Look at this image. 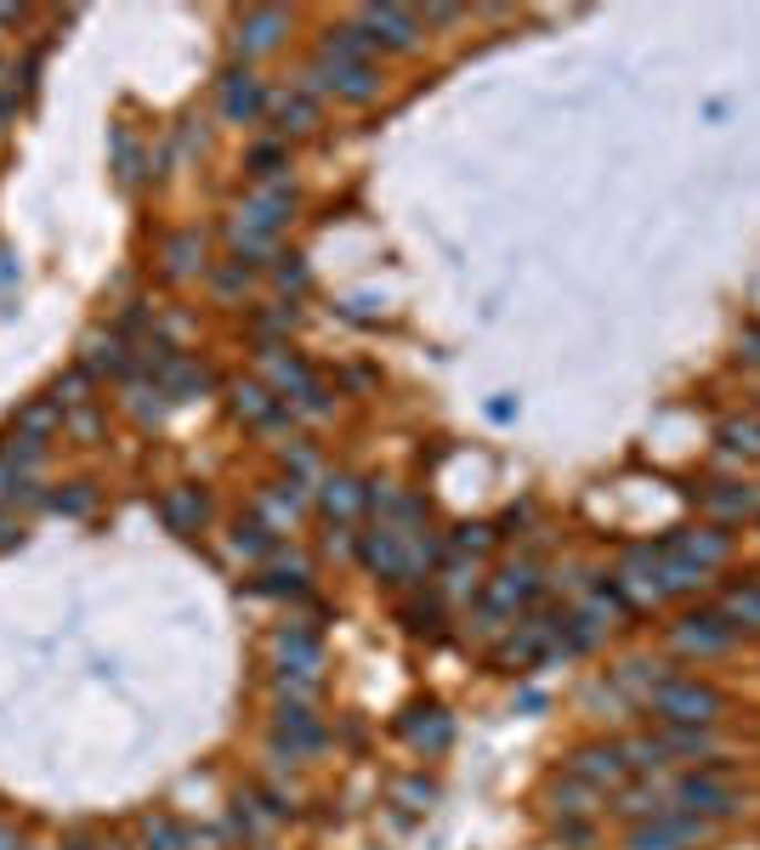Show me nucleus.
Wrapping results in <instances>:
<instances>
[{
    "mask_svg": "<svg viewBox=\"0 0 760 850\" xmlns=\"http://www.w3.org/2000/svg\"><path fill=\"white\" fill-rule=\"evenodd\" d=\"M284 160V147H256L250 154V165H256V176H273V165Z\"/></svg>",
    "mask_w": 760,
    "mask_h": 850,
    "instance_id": "obj_25",
    "label": "nucleus"
},
{
    "mask_svg": "<svg viewBox=\"0 0 760 850\" xmlns=\"http://www.w3.org/2000/svg\"><path fill=\"white\" fill-rule=\"evenodd\" d=\"M278 29H284V12H256V18L239 23V45L245 52H267V45L278 40Z\"/></svg>",
    "mask_w": 760,
    "mask_h": 850,
    "instance_id": "obj_14",
    "label": "nucleus"
},
{
    "mask_svg": "<svg viewBox=\"0 0 760 850\" xmlns=\"http://www.w3.org/2000/svg\"><path fill=\"white\" fill-rule=\"evenodd\" d=\"M721 448H732V454H760V420H727Z\"/></svg>",
    "mask_w": 760,
    "mask_h": 850,
    "instance_id": "obj_19",
    "label": "nucleus"
},
{
    "mask_svg": "<svg viewBox=\"0 0 760 850\" xmlns=\"http://www.w3.org/2000/svg\"><path fill=\"white\" fill-rule=\"evenodd\" d=\"M358 550H363V567H369V573H380V578H403V573H409V567H403V556H398V533H392V528L369 533Z\"/></svg>",
    "mask_w": 760,
    "mask_h": 850,
    "instance_id": "obj_9",
    "label": "nucleus"
},
{
    "mask_svg": "<svg viewBox=\"0 0 760 850\" xmlns=\"http://www.w3.org/2000/svg\"><path fill=\"white\" fill-rule=\"evenodd\" d=\"M749 358L760 363V329H749Z\"/></svg>",
    "mask_w": 760,
    "mask_h": 850,
    "instance_id": "obj_26",
    "label": "nucleus"
},
{
    "mask_svg": "<svg viewBox=\"0 0 760 850\" xmlns=\"http://www.w3.org/2000/svg\"><path fill=\"white\" fill-rule=\"evenodd\" d=\"M278 658L290 664V669H296L307 686H312V669H318V641H312L307 629H284V635H278ZM290 669H284V675H290Z\"/></svg>",
    "mask_w": 760,
    "mask_h": 850,
    "instance_id": "obj_10",
    "label": "nucleus"
},
{
    "mask_svg": "<svg viewBox=\"0 0 760 850\" xmlns=\"http://www.w3.org/2000/svg\"><path fill=\"white\" fill-rule=\"evenodd\" d=\"M165 522H171L176 533L205 528V499H199V493H171V499H165Z\"/></svg>",
    "mask_w": 760,
    "mask_h": 850,
    "instance_id": "obj_13",
    "label": "nucleus"
},
{
    "mask_svg": "<svg viewBox=\"0 0 760 850\" xmlns=\"http://www.w3.org/2000/svg\"><path fill=\"white\" fill-rule=\"evenodd\" d=\"M358 499H363V493H358V482H329V493H323V511H329V516H352V511H358Z\"/></svg>",
    "mask_w": 760,
    "mask_h": 850,
    "instance_id": "obj_21",
    "label": "nucleus"
},
{
    "mask_svg": "<svg viewBox=\"0 0 760 850\" xmlns=\"http://www.w3.org/2000/svg\"><path fill=\"white\" fill-rule=\"evenodd\" d=\"M358 29L369 34V45H380V40H387L392 52H409V45H414V34H420V18H414V12H403V7H369Z\"/></svg>",
    "mask_w": 760,
    "mask_h": 850,
    "instance_id": "obj_7",
    "label": "nucleus"
},
{
    "mask_svg": "<svg viewBox=\"0 0 760 850\" xmlns=\"http://www.w3.org/2000/svg\"><path fill=\"white\" fill-rule=\"evenodd\" d=\"M261 85H256V74H227V96H222V109H227V120H256L261 114Z\"/></svg>",
    "mask_w": 760,
    "mask_h": 850,
    "instance_id": "obj_11",
    "label": "nucleus"
},
{
    "mask_svg": "<svg viewBox=\"0 0 760 850\" xmlns=\"http://www.w3.org/2000/svg\"><path fill=\"white\" fill-rule=\"evenodd\" d=\"M727 618H743L749 629H760V590H738L732 602H727ZM738 624V629H743Z\"/></svg>",
    "mask_w": 760,
    "mask_h": 850,
    "instance_id": "obj_22",
    "label": "nucleus"
},
{
    "mask_svg": "<svg viewBox=\"0 0 760 850\" xmlns=\"http://www.w3.org/2000/svg\"><path fill=\"white\" fill-rule=\"evenodd\" d=\"M647 709L664 726H709L721 715V692L703 686V680H658L647 692Z\"/></svg>",
    "mask_w": 760,
    "mask_h": 850,
    "instance_id": "obj_1",
    "label": "nucleus"
},
{
    "mask_svg": "<svg viewBox=\"0 0 760 850\" xmlns=\"http://www.w3.org/2000/svg\"><path fill=\"white\" fill-rule=\"evenodd\" d=\"M698 505L709 511V516H754L760 511V493L754 488H738V482H709L703 493H698Z\"/></svg>",
    "mask_w": 760,
    "mask_h": 850,
    "instance_id": "obj_8",
    "label": "nucleus"
},
{
    "mask_svg": "<svg viewBox=\"0 0 760 850\" xmlns=\"http://www.w3.org/2000/svg\"><path fill=\"white\" fill-rule=\"evenodd\" d=\"M619 755H625L630 771H658L664 766V743L658 737H630V743H619Z\"/></svg>",
    "mask_w": 760,
    "mask_h": 850,
    "instance_id": "obj_15",
    "label": "nucleus"
},
{
    "mask_svg": "<svg viewBox=\"0 0 760 850\" xmlns=\"http://www.w3.org/2000/svg\"><path fill=\"white\" fill-rule=\"evenodd\" d=\"M664 743V755H670V748H676V755H709V748H716V737H709L703 726H676L670 737H658Z\"/></svg>",
    "mask_w": 760,
    "mask_h": 850,
    "instance_id": "obj_16",
    "label": "nucleus"
},
{
    "mask_svg": "<svg viewBox=\"0 0 760 850\" xmlns=\"http://www.w3.org/2000/svg\"><path fill=\"white\" fill-rule=\"evenodd\" d=\"M534 590H540V578H534V567H511L505 578H500V590H494V602L489 607H522V602H534Z\"/></svg>",
    "mask_w": 760,
    "mask_h": 850,
    "instance_id": "obj_12",
    "label": "nucleus"
},
{
    "mask_svg": "<svg viewBox=\"0 0 760 850\" xmlns=\"http://www.w3.org/2000/svg\"><path fill=\"white\" fill-rule=\"evenodd\" d=\"M732 641H738V624H732L727 613H687V618L676 624V646H681V653H698V658L727 653Z\"/></svg>",
    "mask_w": 760,
    "mask_h": 850,
    "instance_id": "obj_5",
    "label": "nucleus"
},
{
    "mask_svg": "<svg viewBox=\"0 0 760 850\" xmlns=\"http://www.w3.org/2000/svg\"><path fill=\"white\" fill-rule=\"evenodd\" d=\"M312 85H323V91H341V96H352V103H363V96H374V63H363V58H336V52H323L318 63H312Z\"/></svg>",
    "mask_w": 760,
    "mask_h": 850,
    "instance_id": "obj_4",
    "label": "nucleus"
},
{
    "mask_svg": "<svg viewBox=\"0 0 760 850\" xmlns=\"http://www.w3.org/2000/svg\"><path fill=\"white\" fill-rule=\"evenodd\" d=\"M278 120H284V131H307L312 125V103H307V96H284Z\"/></svg>",
    "mask_w": 760,
    "mask_h": 850,
    "instance_id": "obj_23",
    "label": "nucleus"
},
{
    "mask_svg": "<svg viewBox=\"0 0 760 850\" xmlns=\"http://www.w3.org/2000/svg\"><path fill=\"white\" fill-rule=\"evenodd\" d=\"M0 850H12V833H0Z\"/></svg>",
    "mask_w": 760,
    "mask_h": 850,
    "instance_id": "obj_27",
    "label": "nucleus"
},
{
    "mask_svg": "<svg viewBox=\"0 0 760 850\" xmlns=\"http://www.w3.org/2000/svg\"><path fill=\"white\" fill-rule=\"evenodd\" d=\"M703 833H709L703 817H692V811H681V806H664V811H653V817L630 833V850H687V844H698Z\"/></svg>",
    "mask_w": 760,
    "mask_h": 850,
    "instance_id": "obj_2",
    "label": "nucleus"
},
{
    "mask_svg": "<svg viewBox=\"0 0 760 850\" xmlns=\"http://www.w3.org/2000/svg\"><path fill=\"white\" fill-rule=\"evenodd\" d=\"M148 844H154V850H194V833L176 828L171 817H154V822H148Z\"/></svg>",
    "mask_w": 760,
    "mask_h": 850,
    "instance_id": "obj_20",
    "label": "nucleus"
},
{
    "mask_svg": "<svg viewBox=\"0 0 760 850\" xmlns=\"http://www.w3.org/2000/svg\"><path fill=\"white\" fill-rule=\"evenodd\" d=\"M239 414H250V420H261V426L284 420V409L273 403V391H261V386H239Z\"/></svg>",
    "mask_w": 760,
    "mask_h": 850,
    "instance_id": "obj_18",
    "label": "nucleus"
},
{
    "mask_svg": "<svg viewBox=\"0 0 760 850\" xmlns=\"http://www.w3.org/2000/svg\"><path fill=\"white\" fill-rule=\"evenodd\" d=\"M676 806L692 811V817H703V822H721V817L738 811V793H732L727 782H716L709 771H692V777L676 782Z\"/></svg>",
    "mask_w": 760,
    "mask_h": 850,
    "instance_id": "obj_3",
    "label": "nucleus"
},
{
    "mask_svg": "<svg viewBox=\"0 0 760 850\" xmlns=\"http://www.w3.org/2000/svg\"><path fill=\"white\" fill-rule=\"evenodd\" d=\"M233 544H239V550H250V556H261V550L273 544V533H267L261 522H250V528L239 522V533H233Z\"/></svg>",
    "mask_w": 760,
    "mask_h": 850,
    "instance_id": "obj_24",
    "label": "nucleus"
},
{
    "mask_svg": "<svg viewBox=\"0 0 760 850\" xmlns=\"http://www.w3.org/2000/svg\"><path fill=\"white\" fill-rule=\"evenodd\" d=\"M630 766H625V755H619V743H590V748H579L574 760H567V782H585V788H613Z\"/></svg>",
    "mask_w": 760,
    "mask_h": 850,
    "instance_id": "obj_6",
    "label": "nucleus"
},
{
    "mask_svg": "<svg viewBox=\"0 0 760 850\" xmlns=\"http://www.w3.org/2000/svg\"><path fill=\"white\" fill-rule=\"evenodd\" d=\"M420 715H425V720H409V737H414L420 748H443L449 731H454V726L443 720V709H420Z\"/></svg>",
    "mask_w": 760,
    "mask_h": 850,
    "instance_id": "obj_17",
    "label": "nucleus"
}]
</instances>
